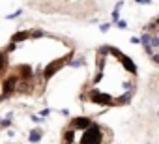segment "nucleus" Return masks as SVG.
Masks as SVG:
<instances>
[{
	"instance_id": "obj_23",
	"label": "nucleus",
	"mask_w": 159,
	"mask_h": 144,
	"mask_svg": "<svg viewBox=\"0 0 159 144\" xmlns=\"http://www.w3.org/2000/svg\"><path fill=\"white\" fill-rule=\"evenodd\" d=\"M49 112H51V109H43V110H41V118H45V116H49Z\"/></svg>"
},
{
	"instance_id": "obj_18",
	"label": "nucleus",
	"mask_w": 159,
	"mask_h": 144,
	"mask_svg": "<svg viewBox=\"0 0 159 144\" xmlns=\"http://www.w3.org/2000/svg\"><path fill=\"white\" fill-rule=\"evenodd\" d=\"M109 28H111V25H109V23H103V25H99V30H101V32H109Z\"/></svg>"
},
{
	"instance_id": "obj_10",
	"label": "nucleus",
	"mask_w": 159,
	"mask_h": 144,
	"mask_svg": "<svg viewBox=\"0 0 159 144\" xmlns=\"http://www.w3.org/2000/svg\"><path fill=\"white\" fill-rule=\"evenodd\" d=\"M73 137H75V129L71 127V129H66V133H64V138H66V142H73Z\"/></svg>"
},
{
	"instance_id": "obj_1",
	"label": "nucleus",
	"mask_w": 159,
	"mask_h": 144,
	"mask_svg": "<svg viewBox=\"0 0 159 144\" xmlns=\"http://www.w3.org/2000/svg\"><path fill=\"white\" fill-rule=\"evenodd\" d=\"M103 127L99 124H90L88 127L83 129V135H81V144H101L103 140Z\"/></svg>"
},
{
	"instance_id": "obj_25",
	"label": "nucleus",
	"mask_w": 159,
	"mask_h": 144,
	"mask_svg": "<svg viewBox=\"0 0 159 144\" xmlns=\"http://www.w3.org/2000/svg\"><path fill=\"white\" fill-rule=\"evenodd\" d=\"M8 137H10V138H11V137H15V131H13V129H10V127H8Z\"/></svg>"
},
{
	"instance_id": "obj_6",
	"label": "nucleus",
	"mask_w": 159,
	"mask_h": 144,
	"mask_svg": "<svg viewBox=\"0 0 159 144\" xmlns=\"http://www.w3.org/2000/svg\"><path fill=\"white\" fill-rule=\"evenodd\" d=\"M41 137H43V131H41L39 127H34V129L28 133V142L36 144V142H39V140H41Z\"/></svg>"
},
{
	"instance_id": "obj_3",
	"label": "nucleus",
	"mask_w": 159,
	"mask_h": 144,
	"mask_svg": "<svg viewBox=\"0 0 159 144\" xmlns=\"http://www.w3.org/2000/svg\"><path fill=\"white\" fill-rule=\"evenodd\" d=\"M88 97H90V101H94L98 105H114V99H112L111 94H101L98 90H92L88 94Z\"/></svg>"
},
{
	"instance_id": "obj_19",
	"label": "nucleus",
	"mask_w": 159,
	"mask_h": 144,
	"mask_svg": "<svg viewBox=\"0 0 159 144\" xmlns=\"http://www.w3.org/2000/svg\"><path fill=\"white\" fill-rule=\"evenodd\" d=\"M116 26L118 28H127V21H116Z\"/></svg>"
},
{
	"instance_id": "obj_14",
	"label": "nucleus",
	"mask_w": 159,
	"mask_h": 144,
	"mask_svg": "<svg viewBox=\"0 0 159 144\" xmlns=\"http://www.w3.org/2000/svg\"><path fill=\"white\" fill-rule=\"evenodd\" d=\"M23 15V10H15L13 13H10V15H6V19L10 21V19H15V17H21Z\"/></svg>"
},
{
	"instance_id": "obj_24",
	"label": "nucleus",
	"mask_w": 159,
	"mask_h": 144,
	"mask_svg": "<svg viewBox=\"0 0 159 144\" xmlns=\"http://www.w3.org/2000/svg\"><path fill=\"white\" fill-rule=\"evenodd\" d=\"M60 114H62V116H69V110H67V109H62Z\"/></svg>"
},
{
	"instance_id": "obj_2",
	"label": "nucleus",
	"mask_w": 159,
	"mask_h": 144,
	"mask_svg": "<svg viewBox=\"0 0 159 144\" xmlns=\"http://www.w3.org/2000/svg\"><path fill=\"white\" fill-rule=\"evenodd\" d=\"M71 56H73V51H69V54H66L64 58H60V60H56V62L49 64V65L45 67V71H43V77H45V79H51V77L56 73V71L64 65V62H69V60H71Z\"/></svg>"
},
{
	"instance_id": "obj_5",
	"label": "nucleus",
	"mask_w": 159,
	"mask_h": 144,
	"mask_svg": "<svg viewBox=\"0 0 159 144\" xmlns=\"http://www.w3.org/2000/svg\"><path fill=\"white\" fill-rule=\"evenodd\" d=\"M90 124H92V120L86 118V116H77V118L71 120V127H73V129H84V127H88Z\"/></svg>"
},
{
	"instance_id": "obj_20",
	"label": "nucleus",
	"mask_w": 159,
	"mask_h": 144,
	"mask_svg": "<svg viewBox=\"0 0 159 144\" xmlns=\"http://www.w3.org/2000/svg\"><path fill=\"white\" fill-rule=\"evenodd\" d=\"M150 58H152V62H153V64H159V54H157V52L150 54Z\"/></svg>"
},
{
	"instance_id": "obj_22",
	"label": "nucleus",
	"mask_w": 159,
	"mask_h": 144,
	"mask_svg": "<svg viewBox=\"0 0 159 144\" xmlns=\"http://www.w3.org/2000/svg\"><path fill=\"white\" fill-rule=\"evenodd\" d=\"M137 4H144V6H148V4H152V0H135Z\"/></svg>"
},
{
	"instance_id": "obj_21",
	"label": "nucleus",
	"mask_w": 159,
	"mask_h": 144,
	"mask_svg": "<svg viewBox=\"0 0 159 144\" xmlns=\"http://www.w3.org/2000/svg\"><path fill=\"white\" fill-rule=\"evenodd\" d=\"M30 118H32V122H36V124H41V122H43V118H39V116H36V114H32Z\"/></svg>"
},
{
	"instance_id": "obj_11",
	"label": "nucleus",
	"mask_w": 159,
	"mask_h": 144,
	"mask_svg": "<svg viewBox=\"0 0 159 144\" xmlns=\"http://www.w3.org/2000/svg\"><path fill=\"white\" fill-rule=\"evenodd\" d=\"M150 45H152L153 49L159 47V38H157V34H150Z\"/></svg>"
},
{
	"instance_id": "obj_27",
	"label": "nucleus",
	"mask_w": 159,
	"mask_h": 144,
	"mask_svg": "<svg viewBox=\"0 0 159 144\" xmlns=\"http://www.w3.org/2000/svg\"><path fill=\"white\" fill-rule=\"evenodd\" d=\"M66 144H67V142H66Z\"/></svg>"
},
{
	"instance_id": "obj_9",
	"label": "nucleus",
	"mask_w": 159,
	"mask_h": 144,
	"mask_svg": "<svg viewBox=\"0 0 159 144\" xmlns=\"http://www.w3.org/2000/svg\"><path fill=\"white\" fill-rule=\"evenodd\" d=\"M11 118H13V112H10L4 120L2 118H0V129H8L10 125H11Z\"/></svg>"
},
{
	"instance_id": "obj_17",
	"label": "nucleus",
	"mask_w": 159,
	"mask_h": 144,
	"mask_svg": "<svg viewBox=\"0 0 159 144\" xmlns=\"http://www.w3.org/2000/svg\"><path fill=\"white\" fill-rule=\"evenodd\" d=\"M116 21H120V10L112 11V23H116Z\"/></svg>"
},
{
	"instance_id": "obj_12",
	"label": "nucleus",
	"mask_w": 159,
	"mask_h": 144,
	"mask_svg": "<svg viewBox=\"0 0 159 144\" xmlns=\"http://www.w3.org/2000/svg\"><path fill=\"white\" fill-rule=\"evenodd\" d=\"M6 52H0V73H2V71L6 69Z\"/></svg>"
},
{
	"instance_id": "obj_7",
	"label": "nucleus",
	"mask_w": 159,
	"mask_h": 144,
	"mask_svg": "<svg viewBox=\"0 0 159 144\" xmlns=\"http://www.w3.org/2000/svg\"><path fill=\"white\" fill-rule=\"evenodd\" d=\"M28 38H30V34L21 30V32H15V34H13L11 41H13V43H19V41H25V39H28Z\"/></svg>"
},
{
	"instance_id": "obj_26",
	"label": "nucleus",
	"mask_w": 159,
	"mask_h": 144,
	"mask_svg": "<svg viewBox=\"0 0 159 144\" xmlns=\"http://www.w3.org/2000/svg\"><path fill=\"white\" fill-rule=\"evenodd\" d=\"M146 144H150V142H146Z\"/></svg>"
},
{
	"instance_id": "obj_4",
	"label": "nucleus",
	"mask_w": 159,
	"mask_h": 144,
	"mask_svg": "<svg viewBox=\"0 0 159 144\" xmlns=\"http://www.w3.org/2000/svg\"><path fill=\"white\" fill-rule=\"evenodd\" d=\"M17 77L15 75H10L6 81H4V86H2V97L0 99H6V97H10L13 92H15V88H17Z\"/></svg>"
},
{
	"instance_id": "obj_8",
	"label": "nucleus",
	"mask_w": 159,
	"mask_h": 144,
	"mask_svg": "<svg viewBox=\"0 0 159 144\" xmlns=\"http://www.w3.org/2000/svg\"><path fill=\"white\" fill-rule=\"evenodd\" d=\"M86 64V58L84 56H79L77 60H69V67H83Z\"/></svg>"
},
{
	"instance_id": "obj_15",
	"label": "nucleus",
	"mask_w": 159,
	"mask_h": 144,
	"mask_svg": "<svg viewBox=\"0 0 159 144\" xmlns=\"http://www.w3.org/2000/svg\"><path fill=\"white\" fill-rule=\"evenodd\" d=\"M15 49H17V43H13V41H11V43H10V45L6 47V54H10V52H13Z\"/></svg>"
},
{
	"instance_id": "obj_16",
	"label": "nucleus",
	"mask_w": 159,
	"mask_h": 144,
	"mask_svg": "<svg viewBox=\"0 0 159 144\" xmlns=\"http://www.w3.org/2000/svg\"><path fill=\"white\" fill-rule=\"evenodd\" d=\"M30 38H43V32L41 30H34V32H28Z\"/></svg>"
},
{
	"instance_id": "obj_13",
	"label": "nucleus",
	"mask_w": 159,
	"mask_h": 144,
	"mask_svg": "<svg viewBox=\"0 0 159 144\" xmlns=\"http://www.w3.org/2000/svg\"><path fill=\"white\" fill-rule=\"evenodd\" d=\"M139 43H142V45H148V43H150V32H142V36H140Z\"/></svg>"
}]
</instances>
